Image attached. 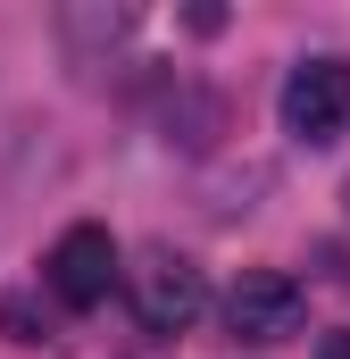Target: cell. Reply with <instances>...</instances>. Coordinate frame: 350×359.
Masks as SVG:
<instances>
[{"label":"cell","instance_id":"1","mask_svg":"<svg viewBox=\"0 0 350 359\" xmlns=\"http://www.w3.org/2000/svg\"><path fill=\"white\" fill-rule=\"evenodd\" d=\"M275 109H284V134L292 142H334L350 126V59H334V50L326 59H300L284 76V100Z\"/></svg>","mask_w":350,"mask_h":359},{"label":"cell","instance_id":"2","mask_svg":"<svg viewBox=\"0 0 350 359\" xmlns=\"http://www.w3.org/2000/svg\"><path fill=\"white\" fill-rule=\"evenodd\" d=\"M42 284H50L59 309H100L108 284H117V243H108V226H67V234L50 243V259H42Z\"/></svg>","mask_w":350,"mask_h":359},{"label":"cell","instance_id":"3","mask_svg":"<svg viewBox=\"0 0 350 359\" xmlns=\"http://www.w3.org/2000/svg\"><path fill=\"white\" fill-rule=\"evenodd\" d=\"M300 318H309V292H300L292 276H275V268L242 276V284L225 292V334H234V343H292Z\"/></svg>","mask_w":350,"mask_h":359},{"label":"cell","instance_id":"4","mask_svg":"<svg viewBox=\"0 0 350 359\" xmlns=\"http://www.w3.org/2000/svg\"><path fill=\"white\" fill-rule=\"evenodd\" d=\"M134 309H142V334H183V326L209 309V284H200V268H192V259L159 251L150 268L134 276Z\"/></svg>","mask_w":350,"mask_h":359},{"label":"cell","instance_id":"5","mask_svg":"<svg viewBox=\"0 0 350 359\" xmlns=\"http://www.w3.org/2000/svg\"><path fill=\"white\" fill-rule=\"evenodd\" d=\"M326 359H350V334H326Z\"/></svg>","mask_w":350,"mask_h":359}]
</instances>
